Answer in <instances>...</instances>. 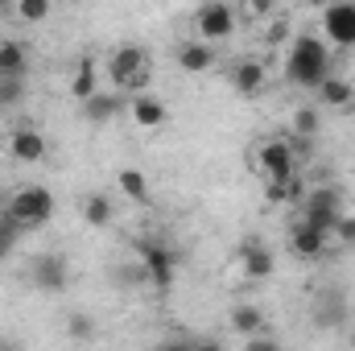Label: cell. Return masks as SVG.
I'll use <instances>...</instances> for the list:
<instances>
[{"instance_id":"8","label":"cell","mask_w":355,"mask_h":351,"mask_svg":"<svg viewBox=\"0 0 355 351\" xmlns=\"http://www.w3.org/2000/svg\"><path fill=\"white\" fill-rule=\"evenodd\" d=\"M322 33H327L331 46L352 50L355 46V4L352 0H339V4H327L322 8Z\"/></svg>"},{"instance_id":"24","label":"cell","mask_w":355,"mask_h":351,"mask_svg":"<svg viewBox=\"0 0 355 351\" xmlns=\"http://www.w3.org/2000/svg\"><path fill=\"white\" fill-rule=\"evenodd\" d=\"M50 12H54L50 0H17V4H12V17L25 21V25H37V21H46Z\"/></svg>"},{"instance_id":"31","label":"cell","mask_w":355,"mask_h":351,"mask_svg":"<svg viewBox=\"0 0 355 351\" xmlns=\"http://www.w3.org/2000/svg\"><path fill=\"white\" fill-rule=\"evenodd\" d=\"M190 351H223L219 339H190Z\"/></svg>"},{"instance_id":"26","label":"cell","mask_w":355,"mask_h":351,"mask_svg":"<svg viewBox=\"0 0 355 351\" xmlns=\"http://www.w3.org/2000/svg\"><path fill=\"white\" fill-rule=\"evenodd\" d=\"M17 240H21V228L0 211V261H8V257L17 252Z\"/></svg>"},{"instance_id":"2","label":"cell","mask_w":355,"mask_h":351,"mask_svg":"<svg viewBox=\"0 0 355 351\" xmlns=\"http://www.w3.org/2000/svg\"><path fill=\"white\" fill-rule=\"evenodd\" d=\"M252 170L265 178V186H285L297 178V153L289 137H265L252 145Z\"/></svg>"},{"instance_id":"10","label":"cell","mask_w":355,"mask_h":351,"mask_svg":"<svg viewBox=\"0 0 355 351\" xmlns=\"http://www.w3.org/2000/svg\"><path fill=\"white\" fill-rule=\"evenodd\" d=\"M327 248H331V236L314 232V228H310V223H302V219H293V223H289V252H293L297 261H322V257H327Z\"/></svg>"},{"instance_id":"14","label":"cell","mask_w":355,"mask_h":351,"mask_svg":"<svg viewBox=\"0 0 355 351\" xmlns=\"http://www.w3.org/2000/svg\"><path fill=\"white\" fill-rule=\"evenodd\" d=\"M128 116H132V124L137 128H145V132H157V128H166V120H170V108L149 91V95H132L128 99Z\"/></svg>"},{"instance_id":"1","label":"cell","mask_w":355,"mask_h":351,"mask_svg":"<svg viewBox=\"0 0 355 351\" xmlns=\"http://www.w3.org/2000/svg\"><path fill=\"white\" fill-rule=\"evenodd\" d=\"M331 50L318 33H297L293 46H289V58H285V79L302 91H318L331 79Z\"/></svg>"},{"instance_id":"28","label":"cell","mask_w":355,"mask_h":351,"mask_svg":"<svg viewBox=\"0 0 355 351\" xmlns=\"http://www.w3.org/2000/svg\"><path fill=\"white\" fill-rule=\"evenodd\" d=\"M67 335H71V339H83V343H87L91 335H95V323H91L87 314H71V318H67Z\"/></svg>"},{"instance_id":"6","label":"cell","mask_w":355,"mask_h":351,"mask_svg":"<svg viewBox=\"0 0 355 351\" xmlns=\"http://www.w3.org/2000/svg\"><path fill=\"white\" fill-rule=\"evenodd\" d=\"M137 264L145 268V277H149V285H157V289H170L178 277V257L170 244H162V240H137Z\"/></svg>"},{"instance_id":"17","label":"cell","mask_w":355,"mask_h":351,"mask_svg":"<svg viewBox=\"0 0 355 351\" xmlns=\"http://www.w3.org/2000/svg\"><path fill=\"white\" fill-rule=\"evenodd\" d=\"M29 71V50L17 37H0V79H25Z\"/></svg>"},{"instance_id":"18","label":"cell","mask_w":355,"mask_h":351,"mask_svg":"<svg viewBox=\"0 0 355 351\" xmlns=\"http://www.w3.org/2000/svg\"><path fill=\"white\" fill-rule=\"evenodd\" d=\"M314 95H318V103H322V108H335V112L355 108V83H352V79H343V75H331L322 87L314 91Z\"/></svg>"},{"instance_id":"15","label":"cell","mask_w":355,"mask_h":351,"mask_svg":"<svg viewBox=\"0 0 355 351\" xmlns=\"http://www.w3.org/2000/svg\"><path fill=\"white\" fill-rule=\"evenodd\" d=\"M265 83H268V67L261 58H236V62H232V87L240 91L244 99L261 95Z\"/></svg>"},{"instance_id":"22","label":"cell","mask_w":355,"mask_h":351,"mask_svg":"<svg viewBox=\"0 0 355 351\" xmlns=\"http://www.w3.org/2000/svg\"><path fill=\"white\" fill-rule=\"evenodd\" d=\"M83 219H87V228H112V219H116V211H112V198L107 194H87L83 198Z\"/></svg>"},{"instance_id":"27","label":"cell","mask_w":355,"mask_h":351,"mask_svg":"<svg viewBox=\"0 0 355 351\" xmlns=\"http://www.w3.org/2000/svg\"><path fill=\"white\" fill-rule=\"evenodd\" d=\"M25 99V79H0V112L17 108Z\"/></svg>"},{"instance_id":"4","label":"cell","mask_w":355,"mask_h":351,"mask_svg":"<svg viewBox=\"0 0 355 351\" xmlns=\"http://www.w3.org/2000/svg\"><path fill=\"white\" fill-rule=\"evenodd\" d=\"M343 215H347V211H343V190H339V186H310L306 198H302V215H297V219L310 223L314 232L331 236Z\"/></svg>"},{"instance_id":"29","label":"cell","mask_w":355,"mask_h":351,"mask_svg":"<svg viewBox=\"0 0 355 351\" xmlns=\"http://www.w3.org/2000/svg\"><path fill=\"white\" fill-rule=\"evenodd\" d=\"M331 240H339V244H355V215H343V219L335 223Z\"/></svg>"},{"instance_id":"21","label":"cell","mask_w":355,"mask_h":351,"mask_svg":"<svg viewBox=\"0 0 355 351\" xmlns=\"http://www.w3.org/2000/svg\"><path fill=\"white\" fill-rule=\"evenodd\" d=\"M116 186H120V194L132 198V203H149V194H153V190H149V178L141 174L137 166H124V170L116 174Z\"/></svg>"},{"instance_id":"20","label":"cell","mask_w":355,"mask_h":351,"mask_svg":"<svg viewBox=\"0 0 355 351\" xmlns=\"http://www.w3.org/2000/svg\"><path fill=\"white\" fill-rule=\"evenodd\" d=\"M95 91H99V67H95L91 54H83L79 67H75V79H71V95H75L79 103H87Z\"/></svg>"},{"instance_id":"7","label":"cell","mask_w":355,"mask_h":351,"mask_svg":"<svg viewBox=\"0 0 355 351\" xmlns=\"http://www.w3.org/2000/svg\"><path fill=\"white\" fill-rule=\"evenodd\" d=\"M153 58H149V50L145 46H137V42H124V46H116L112 54H107V79H112V87L120 95V87L141 71V67H149Z\"/></svg>"},{"instance_id":"12","label":"cell","mask_w":355,"mask_h":351,"mask_svg":"<svg viewBox=\"0 0 355 351\" xmlns=\"http://www.w3.org/2000/svg\"><path fill=\"white\" fill-rule=\"evenodd\" d=\"M240 268H244V277L265 281V277L277 273V257H272V248H268L265 240L248 236V240H240Z\"/></svg>"},{"instance_id":"13","label":"cell","mask_w":355,"mask_h":351,"mask_svg":"<svg viewBox=\"0 0 355 351\" xmlns=\"http://www.w3.org/2000/svg\"><path fill=\"white\" fill-rule=\"evenodd\" d=\"M29 281L37 285V289H46V293H62L67 289V281H71V268L62 257H37V261L29 264Z\"/></svg>"},{"instance_id":"5","label":"cell","mask_w":355,"mask_h":351,"mask_svg":"<svg viewBox=\"0 0 355 351\" xmlns=\"http://www.w3.org/2000/svg\"><path fill=\"white\" fill-rule=\"evenodd\" d=\"M236 29H240V8H232V4H223V0H211V4H202V8L194 12V37L207 42V46L227 42Z\"/></svg>"},{"instance_id":"16","label":"cell","mask_w":355,"mask_h":351,"mask_svg":"<svg viewBox=\"0 0 355 351\" xmlns=\"http://www.w3.org/2000/svg\"><path fill=\"white\" fill-rule=\"evenodd\" d=\"M79 108H83V116H87L91 124H107V120H116L128 108V99H120L116 91H95L87 103H79Z\"/></svg>"},{"instance_id":"25","label":"cell","mask_w":355,"mask_h":351,"mask_svg":"<svg viewBox=\"0 0 355 351\" xmlns=\"http://www.w3.org/2000/svg\"><path fill=\"white\" fill-rule=\"evenodd\" d=\"M261 37H265L268 46L289 42V12H272V17L265 21V33H261Z\"/></svg>"},{"instance_id":"11","label":"cell","mask_w":355,"mask_h":351,"mask_svg":"<svg viewBox=\"0 0 355 351\" xmlns=\"http://www.w3.org/2000/svg\"><path fill=\"white\" fill-rule=\"evenodd\" d=\"M174 62L186 71V75H207V71L219 67V50L207 46V42H198V37H186V42L174 50Z\"/></svg>"},{"instance_id":"9","label":"cell","mask_w":355,"mask_h":351,"mask_svg":"<svg viewBox=\"0 0 355 351\" xmlns=\"http://www.w3.org/2000/svg\"><path fill=\"white\" fill-rule=\"evenodd\" d=\"M46 153H50L46 132H37L33 124H17V128H12V137H8V157H12V162L37 166V162H46Z\"/></svg>"},{"instance_id":"3","label":"cell","mask_w":355,"mask_h":351,"mask_svg":"<svg viewBox=\"0 0 355 351\" xmlns=\"http://www.w3.org/2000/svg\"><path fill=\"white\" fill-rule=\"evenodd\" d=\"M4 215H8L21 232H25V228H42V223L54 219V194H50L46 186H37V182L17 186L12 198H8V207H4Z\"/></svg>"},{"instance_id":"23","label":"cell","mask_w":355,"mask_h":351,"mask_svg":"<svg viewBox=\"0 0 355 351\" xmlns=\"http://www.w3.org/2000/svg\"><path fill=\"white\" fill-rule=\"evenodd\" d=\"M314 132H318V108H310V103H302L297 112H293V141H314Z\"/></svg>"},{"instance_id":"30","label":"cell","mask_w":355,"mask_h":351,"mask_svg":"<svg viewBox=\"0 0 355 351\" xmlns=\"http://www.w3.org/2000/svg\"><path fill=\"white\" fill-rule=\"evenodd\" d=\"M244 351H281V339L277 335H252V339H244Z\"/></svg>"},{"instance_id":"19","label":"cell","mask_w":355,"mask_h":351,"mask_svg":"<svg viewBox=\"0 0 355 351\" xmlns=\"http://www.w3.org/2000/svg\"><path fill=\"white\" fill-rule=\"evenodd\" d=\"M232 331H240L244 339H252V335H265L268 331V323H265V310L261 306H252V302H240L236 310H232Z\"/></svg>"}]
</instances>
